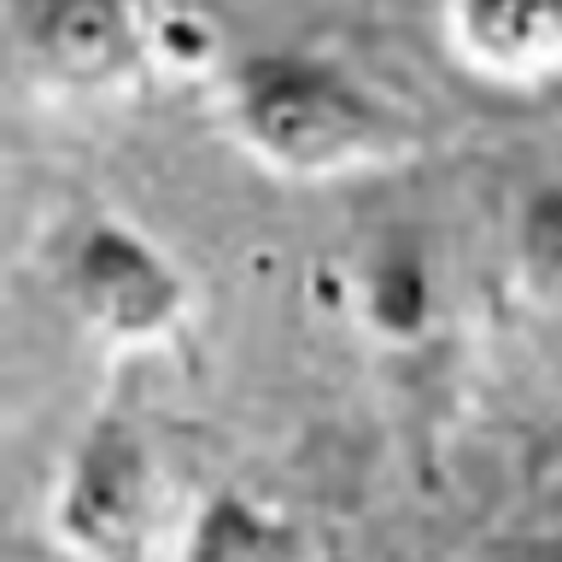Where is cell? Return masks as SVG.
I'll return each mask as SVG.
<instances>
[{
    "label": "cell",
    "instance_id": "cell-9",
    "mask_svg": "<svg viewBox=\"0 0 562 562\" xmlns=\"http://www.w3.org/2000/svg\"><path fill=\"white\" fill-rule=\"evenodd\" d=\"M217 30H211L205 12L193 7H170V12H153V65H170L182 77H200V70L217 65Z\"/></svg>",
    "mask_w": 562,
    "mask_h": 562
},
{
    "label": "cell",
    "instance_id": "cell-7",
    "mask_svg": "<svg viewBox=\"0 0 562 562\" xmlns=\"http://www.w3.org/2000/svg\"><path fill=\"white\" fill-rule=\"evenodd\" d=\"M363 316L381 340L393 346H416L434 323V276H428V258L416 246L393 240L386 252L369 258L363 270Z\"/></svg>",
    "mask_w": 562,
    "mask_h": 562
},
{
    "label": "cell",
    "instance_id": "cell-2",
    "mask_svg": "<svg viewBox=\"0 0 562 562\" xmlns=\"http://www.w3.org/2000/svg\"><path fill=\"white\" fill-rule=\"evenodd\" d=\"M18 65L65 100H130L153 70L147 0H7Z\"/></svg>",
    "mask_w": 562,
    "mask_h": 562
},
{
    "label": "cell",
    "instance_id": "cell-8",
    "mask_svg": "<svg viewBox=\"0 0 562 562\" xmlns=\"http://www.w3.org/2000/svg\"><path fill=\"white\" fill-rule=\"evenodd\" d=\"M509 263H516V288L533 305L562 311V182H544L521 200Z\"/></svg>",
    "mask_w": 562,
    "mask_h": 562
},
{
    "label": "cell",
    "instance_id": "cell-1",
    "mask_svg": "<svg viewBox=\"0 0 562 562\" xmlns=\"http://www.w3.org/2000/svg\"><path fill=\"white\" fill-rule=\"evenodd\" d=\"M228 117L263 170L293 182L398 170L428 153V130L334 53L270 47L228 70Z\"/></svg>",
    "mask_w": 562,
    "mask_h": 562
},
{
    "label": "cell",
    "instance_id": "cell-3",
    "mask_svg": "<svg viewBox=\"0 0 562 562\" xmlns=\"http://www.w3.org/2000/svg\"><path fill=\"white\" fill-rule=\"evenodd\" d=\"M158 516V463L147 434L123 411H94L65 457L53 533L82 562H147Z\"/></svg>",
    "mask_w": 562,
    "mask_h": 562
},
{
    "label": "cell",
    "instance_id": "cell-10",
    "mask_svg": "<svg viewBox=\"0 0 562 562\" xmlns=\"http://www.w3.org/2000/svg\"><path fill=\"white\" fill-rule=\"evenodd\" d=\"M504 557H509V562H562V533H533V539H516Z\"/></svg>",
    "mask_w": 562,
    "mask_h": 562
},
{
    "label": "cell",
    "instance_id": "cell-5",
    "mask_svg": "<svg viewBox=\"0 0 562 562\" xmlns=\"http://www.w3.org/2000/svg\"><path fill=\"white\" fill-rule=\"evenodd\" d=\"M451 47L474 77L539 88L562 77V0H446Z\"/></svg>",
    "mask_w": 562,
    "mask_h": 562
},
{
    "label": "cell",
    "instance_id": "cell-6",
    "mask_svg": "<svg viewBox=\"0 0 562 562\" xmlns=\"http://www.w3.org/2000/svg\"><path fill=\"white\" fill-rule=\"evenodd\" d=\"M176 562H323V544L288 509L240 486H217L193 509L188 544Z\"/></svg>",
    "mask_w": 562,
    "mask_h": 562
},
{
    "label": "cell",
    "instance_id": "cell-4",
    "mask_svg": "<svg viewBox=\"0 0 562 562\" xmlns=\"http://www.w3.org/2000/svg\"><path fill=\"white\" fill-rule=\"evenodd\" d=\"M65 293L105 346H165L193 316V293L176 258L112 211L82 217L70 235Z\"/></svg>",
    "mask_w": 562,
    "mask_h": 562
}]
</instances>
